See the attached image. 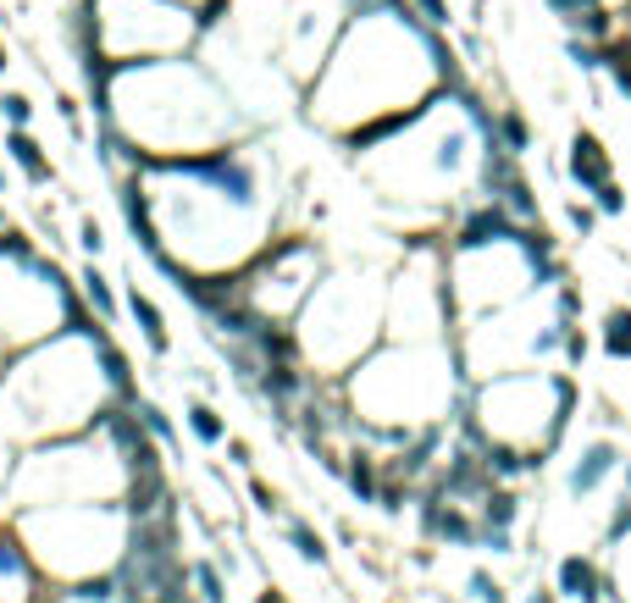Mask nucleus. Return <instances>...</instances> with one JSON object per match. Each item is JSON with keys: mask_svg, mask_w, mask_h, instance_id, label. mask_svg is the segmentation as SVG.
<instances>
[{"mask_svg": "<svg viewBox=\"0 0 631 603\" xmlns=\"http://www.w3.org/2000/svg\"><path fill=\"white\" fill-rule=\"evenodd\" d=\"M139 189L150 200L155 249H167L183 272L233 277L272 244L277 161L255 133L205 155L144 161Z\"/></svg>", "mask_w": 631, "mask_h": 603, "instance_id": "obj_1", "label": "nucleus"}, {"mask_svg": "<svg viewBox=\"0 0 631 603\" xmlns=\"http://www.w3.org/2000/svg\"><path fill=\"white\" fill-rule=\"evenodd\" d=\"M454 45L443 28H427L410 0L388 6H349L327 61L305 83V117L333 139L355 133L360 122L399 117L427 106L443 89H460Z\"/></svg>", "mask_w": 631, "mask_h": 603, "instance_id": "obj_2", "label": "nucleus"}, {"mask_svg": "<svg viewBox=\"0 0 631 603\" xmlns=\"http://www.w3.org/2000/svg\"><path fill=\"white\" fill-rule=\"evenodd\" d=\"M95 117L117 128L144 161H178V155H205L216 144L250 139L261 133L244 117L227 89L211 78L200 56H155V61H128L111 67L100 89L89 95Z\"/></svg>", "mask_w": 631, "mask_h": 603, "instance_id": "obj_3", "label": "nucleus"}, {"mask_svg": "<svg viewBox=\"0 0 631 603\" xmlns=\"http://www.w3.org/2000/svg\"><path fill=\"white\" fill-rule=\"evenodd\" d=\"M100 327H61L50 338L28 343L0 366V443L6 449H34V443L67 438L100 421L106 404H117L106 360H100Z\"/></svg>", "mask_w": 631, "mask_h": 603, "instance_id": "obj_4", "label": "nucleus"}, {"mask_svg": "<svg viewBox=\"0 0 631 603\" xmlns=\"http://www.w3.org/2000/svg\"><path fill=\"white\" fill-rule=\"evenodd\" d=\"M338 399L349 410L355 438L371 443H399L421 426H443V415H460L465 377L454 366L449 343H399L382 338L371 355L338 377Z\"/></svg>", "mask_w": 631, "mask_h": 603, "instance_id": "obj_5", "label": "nucleus"}, {"mask_svg": "<svg viewBox=\"0 0 631 603\" xmlns=\"http://www.w3.org/2000/svg\"><path fill=\"white\" fill-rule=\"evenodd\" d=\"M576 377L571 371H499L465 388L460 404V432L477 443H499V449H521L532 460V476L548 465V454L560 449V438L576 421Z\"/></svg>", "mask_w": 631, "mask_h": 603, "instance_id": "obj_6", "label": "nucleus"}, {"mask_svg": "<svg viewBox=\"0 0 631 603\" xmlns=\"http://www.w3.org/2000/svg\"><path fill=\"white\" fill-rule=\"evenodd\" d=\"M106 410H100V421L84 426V432H67V438H50V443H34V449L12 454L6 482H0V498L12 509L128 498L133 465H128V454H122L117 432H111Z\"/></svg>", "mask_w": 631, "mask_h": 603, "instance_id": "obj_7", "label": "nucleus"}, {"mask_svg": "<svg viewBox=\"0 0 631 603\" xmlns=\"http://www.w3.org/2000/svg\"><path fill=\"white\" fill-rule=\"evenodd\" d=\"M12 526L23 537L28 559L39 576L56 587L111 576L128 554L133 515L122 498H89V504H39V509H12Z\"/></svg>", "mask_w": 631, "mask_h": 603, "instance_id": "obj_8", "label": "nucleus"}, {"mask_svg": "<svg viewBox=\"0 0 631 603\" xmlns=\"http://www.w3.org/2000/svg\"><path fill=\"white\" fill-rule=\"evenodd\" d=\"M299 343V360L316 366V377H344L360 355H371L388 327V283L377 272H333L310 288L299 316L288 321Z\"/></svg>", "mask_w": 631, "mask_h": 603, "instance_id": "obj_9", "label": "nucleus"}, {"mask_svg": "<svg viewBox=\"0 0 631 603\" xmlns=\"http://www.w3.org/2000/svg\"><path fill=\"white\" fill-rule=\"evenodd\" d=\"M89 305L78 299L61 261L39 255V244L17 227H0V355H17L28 343L61 327H84Z\"/></svg>", "mask_w": 631, "mask_h": 603, "instance_id": "obj_10", "label": "nucleus"}, {"mask_svg": "<svg viewBox=\"0 0 631 603\" xmlns=\"http://www.w3.org/2000/svg\"><path fill=\"white\" fill-rule=\"evenodd\" d=\"M239 277V299L250 305L255 321H294L299 305L310 299V288L322 283V249L310 233H283L255 255Z\"/></svg>", "mask_w": 631, "mask_h": 603, "instance_id": "obj_11", "label": "nucleus"}, {"mask_svg": "<svg viewBox=\"0 0 631 603\" xmlns=\"http://www.w3.org/2000/svg\"><path fill=\"white\" fill-rule=\"evenodd\" d=\"M620 465H626V449H620L615 438H587L582 449H576L571 471H565V493H571V498H593L598 487L620 471Z\"/></svg>", "mask_w": 631, "mask_h": 603, "instance_id": "obj_12", "label": "nucleus"}, {"mask_svg": "<svg viewBox=\"0 0 631 603\" xmlns=\"http://www.w3.org/2000/svg\"><path fill=\"white\" fill-rule=\"evenodd\" d=\"M565 178H571L582 194H593L598 183L615 178V155L604 150V139H598L593 128H576L571 133V144H565Z\"/></svg>", "mask_w": 631, "mask_h": 603, "instance_id": "obj_13", "label": "nucleus"}, {"mask_svg": "<svg viewBox=\"0 0 631 603\" xmlns=\"http://www.w3.org/2000/svg\"><path fill=\"white\" fill-rule=\"evenodd\" d=\"M122 305H128V321H133V327H139L144 349H150V355H161V360H167V355H172V332H167V316H161V305H155V299L144 294L139 283H128V294H122Z\"/></svg>", "mask_w": 631, "mask_h": 603, "instance_id": "obj_14", "label": "nucleus"}, {"mask_svg": "<svg viewBox=\"0 0 631 603\" xmlns=\"http://www.w3.org/2000/svg\"><path fill=\"white\" fill-rule=\"evenodd\" d=\"M6 161H12L34 189H50V183H56V161H50L45 144H39L28 128H6Z\"/></svg>", "mask_w": 631, "mask_h": 603, "instance_id": "obj_15", "label": "nucleus"}, {"mask_svg": "<svg viewBox=\"0 0 631 603\" xmlns=\"http://www.w3.org/2000/svg\"><path fill=\"white\" fill-rule=\"evenodd\" d=\"M78 299H84V305L95 310V321H106V327H117V321H122V299H117L111 277L100 272L95 261H84V266H78Z\"/></svg>", "mask_w": 631, "mask_h": 603, "instance_id": "obj_16", "label": "nucleus"}, {"mask_svg": "<svg viewBox=\"0 0 631 603\" xmlns=\"http://www.w3.org/2000/svg\"><path fill=\"white\" fill-rule=\"evenodd\" d=\"M609 543V592H615V603H631V526H620L615 537H604Z\"/></svg>", "mask_w": 631, "mask_h": 603, "instance_id": "obj_17", "label": "nucleus"}, {"mask_svg": "<svg viewBox=\"0 0 631 603\" xmlns=\"http://www.w3.org/2000/svg\"><path fill=\"white\" fill-rule=\"evenodd\" d=\"M183 421H189V432L205 443V449H222L227 443V421H222V410H216L211 399H189L183 404Z\"/></svg>", "mask_w": 631, "mask_h": 603, "instance_id": "obj_18", "label": "nucleus"}, {"mask_svg": "<svg viewBox=\"0 0 631 603\" xmlns=\"http://www.w3.org/2000/svg\"><path fill=\"white\" fill-rule=\"evenodd\" d=\"M493 139H499L510 155L532 150V122H526V111L521 106H499V111H493Z\"/></svg>", "mask_w": 631, "mask_h": 603, "instance_id": "obj_19", "label": "nucleus"}, {"mask_svg": "<svg viewBox=\"0 0 631 603\" xmlns=\"http://www.w3.org/2000/svg\"><path fill=\"white\" fill-rule=\"evenodd\" d=\"M283 537H288V543H294V554L305 559V565L327 570V559H333V554H327L322 532H316V526H310V521H288V526H283Z\"/></svg>", "mask_w": 631, "mask_h": 603, "instance_id": "obj_20", "label": "nucleus"}, {"mask_svg": "<svg viewBox=\"0 0 631 603\" xmlns=\"http://www.w3.org/2000/svg\"><path fill=\"white\" fill-rule=\"evenodd\" d=\"M598 343H604V355L609 360H631V310L615 305L604 316V332H598Z\"/></svg>", "mask_w": 631, "mask_h": 603, "instance_id": "obj_21", "label": "nucleus"}, {"mask_svg": "<svg viewBox=\"0 0 631 603\" xmlns=\"http://www.w3.org/2000/svg\"><path fill=\"white\" fill-rule=\"evenodd\" d=\"M128 404H133V415H139V421H144V432H150L155 443H178V432H172V415L161 410V404H155V399H144V393H133Z\"/></svg>", "mask_w": 631, "mask_h": 603, "instance_id": "obj_22", "label": "nucleus"}, {"mask_svg": "<svg viewBox=\"0 0 631 603\" xmlns=\"http://www.w3.org/2000/svg\"><path fill=\"white\" fill-rule=\"evenodd\" d=\"M189 581L200 587V598L205 603H227V581H222V570L211 565V559H200V565H189Z\"/></svg>", "mask_w": 631, "mask_h": 603, "instance_id": "obj_23", "label": "nucleus"}, {"mask_svg": "<svg viewBox=\"0 0 631 603\" xmlns=\"http://www.w3.org/2000/svg\"><path fill=\"white\" fill-rule=\"evenodd\" d=\"M0 122H6V128H28V122H34V100H28L23 89H0Z\"/></svg>", "mask_w": 631, "mask_h": 603, "instance_id": "obj_24", "label": "nucleus"}, {"mask_svg": "<svg viewBox=\"0 0 631 603\" xmlns=\"http://www.w3.org/2000/svg\"><path fill=\"white\" fill-rule=\"evenodd\" d=\"M565 222H571L576 238H593L598 233V205L593 200H571V205H565Z\"/></svg>", "mask_w": 631, "mask_h": 603, "instance_id": "obj_25", "label": "nucleus"}, {"mask_svg": "<svg viewBox=\"0 0 631 603\" xmlns=\"http://www.w3.org/2000/svg\"><path fill=\"white\" fill-rule=\"evenodd\" d=\"M471 598L477 603H510V592H504V581L493 576V570H471Z\"/></svg>", "mask_w": 631, "mask_h": 603, "instance_id": "obj_26", "label": "nucleus"}, {"mask_svg": "<svg viewBox=\"0 0 631 603\" xmlns=\"http://www.w3.org/2000/svg\"><path fill=\"white\" fill-rule=\"evenodd\" d=\"M593 205H598V216H626V189H620L615 178L598 183V189H593Z\"/></svg>", "mask_w": 631, "mask_h": 603, "instance_id": "obj_27", "label": "nucleus"}, {"mask_svg": "<svg viewBox=\"0 0 631 603\" xmlns=\"http://www.w3.org/2000/svg\"><path fill=\"white\" fill-rule=\"evenodd\" d=\"M78 244H84L89 261H100V255H106V227H100L95 216H78Z\"/></svg>", "mask_w": 631, "mask_h": 603, "instance_id": "obj_28", "label": "nucleus"}, {"mask_svg": "<svg viewBox=\"0 0 631 603\" xmlns=\"http://www.w3.org/2000/svg\"><path fill=\"white\" fill-rule=\"evenodd\" d=\"M410 6L421 12V23L427 28H454V6L449 0H410Z\"/></svg>", "mask_w": 631, "mask_h": 603, "instance_id": "obj_29", "label": "nucleus"}, {"mask_svg": "<svg viewBox=\"0 0 631 603\" xmlns=\"http://www.w3.org/2000/svg\"><path fill=\"white\" fill-rule=\"evenodd\" d=\"M593 6H604V0H548V12L565 17V28H576L587 12H593Z\"/></svg>", "mask_w": 631, "mask_h": 603, "instance_id": "obj_30", "label": "nucleus"}, {"mask_svg": "<svg viewBox=\"0 0 631 603\" xmlns=\"http://www.w3.org/2000/svg\"><path fill=\"white\" fill-rule=\"evenodd\" d=\"M250 498H255L261 515H277V509H283V493H277L272 482H261V476H250Z\"/></svg>", "mask_w": 631, "mask_h": 603, "instance_id": "obj_31", "label": "nucleus"}, {"mask_svg": "<svg viewBox=\"0 0 631 603\" xmlns=\"http://www.w3.org/2000/svg\"><path fill=\"white\" fill-rule=\"evenodd\" d=\"M56 111H61V122L72 128V139H89V128H84V111H78V100H72V95H61V100H56Z\"/></svg>", "mask_w": 631, "mask_h": 603, "instance_id": "obj_32", "label": "nucleus"}, {"mask_svg": "<svg viewBox=\"0 0 631 603\" xmlns=\"http://www.w3.org/2000/svg\"><path fill=\"white\" fill-rule=\"evenodd\" d=\"M227 460H233V465H244V471H250V443H244V438H227Z\"/></svg>", "mask_w": 631, "mask_h": 603, "instance_id": "obj_33", "label": "nucleus"}, {"mask_svg": "<svg viewBox=\"0 0 631 603\" xmlns=\"http://www.w3.org/2000/svg\"><path fill=\"white\" fill-rule=\"evenodd\" d=\"M255 603H288V592L283 587H261V592H255Z\"/></svg>", "mask_w": 631, "mask_h": 603, "instance_id": "obj_34", "label": "nucleus"}, {"mask_svg": "<svg viewBox=\"0 0 631 603\" xmlns=\"http://www.w3.org/2000/svg\"><path fill=\"white\" fill-rule=\"evenodd\" d=\"M526 603H560V592H548V587H532V592H526Z\"/></svg>", "mask_w": 631, "mask_h": 603, "instance_id": "obj_35", "label": "nucleus"}, {"mask_svg": "<svg viewBox=\"0 0 631 603\" xmlns=\"http://www.w3.org/2000/svg\"><path fill=\"white\" fill-rule=\"evenodd\" d=\"M6 67H12V56H6V45H0V78H6Z\"/></svg>", "mask_w": 631, "mask_h": 603, "instance_id": "obj_36", "label": "nucleus"}, {"mask_svg": "<svg viewBox=\"0 0 631 603\" xmlns=\"http://www.w3.org/2000/svg\"><path fill=\"white\" fill-rule=\"evenodd\" d=\"M604 6H615V12H631V0H604Z\"/></svg>", "mask_w": 631, "mask_h": 603, "instance_id": "obj_37", "label": "nucleus"}, {"mask_svg": "<svg viewBox=\"0 0 631 603\" xmlns=\"http://www.w3.org/2000/svg\"><path fill=\"white\" fill-rule=\"evenodd\" d=\"M626 498H631V460H626Z\"/></svg>", "mask_w": 631, "mask_h": 603, "instance_id": "obj_38", "label": "nucleus"}, {"mask_svg": "<svg viewBox=\"0 0 631 603\" xmlns=\"http://www.w3.org/2000/svg\"><path fill=\"white\" fill-rule=\"evenodd\" d=\"M620 23H626V28H631V12H620Z\"/></svg>", "mask_w": 631, "mask_h": 603, "instance_id": "obj_39", "label": "nucleus"}, {"mask_svg": "<svg viewBox=\"0 0 631 603\" xmlns=\"http://www.w3.org/2000/svg\"><path fill=\"white\" fill-rule=\"evenodd\" d=\"M0 189H6V166H0Z\"/></svg>", "mask_w": 631, "mask_h": 603, "instance_id": "obj_40", "label": "nucleus"}, {"mask_svg": "<svg viewBox=\"0 0 631 603\" xmlns=\"http://www.w3.org/2000/svg\"><path fill=\"white\" fill-rule=\"evenodd\" d=\"M189 6H200V0H189Z\"/></svg>", "mask_w": 631, "mask_h": 603, "instance_id": "obj_41", "label": "nucleus"}]
</instances>
